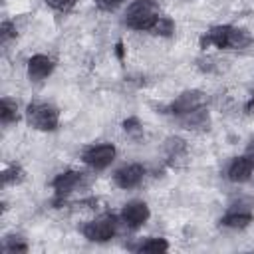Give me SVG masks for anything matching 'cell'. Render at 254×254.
Segmentation results:
<instances>
[{
  "instance_id": "277c9868",
  "label": "cell",
  "mask_w": 254,
  "mask_h": 254,
  "mask_svg": "<svg viewBox=\"0 0 254 254\" xmlns=\"http://www.w3.org/2000/svg\"><path fill=\"white\" fill-rule=\"evenodd\" d=\"M26 121L32 129L52 133L60 127V109L48 101H32L26 105Z\"/></svg>"
},
{
  "instance_id": "3957f363",
  "label": "cell",
  "mask_w": 254,
  "mask_h": 254,
  "mask_svg": "<svg viewBox=\"0 0 254 254\" xmlns=\"http://www.w3.org/2000/svg\"><path fill=\"white\" fill-rule=\"evenodd\" d=\"M119 216L113 214V212H103V214H97L95 218H89L85 220L81 226H79V232L85 240L89 242H95V244H105L109 240L115 238L117 230H119Z\"/></svg>"
},
{
  "instance_id": "30bf717a",
  "label": "cell",
  "mask_w": 254,
  "mask_h": 254,
  "mask_svg": "<svg viewBox=\"0 0 254 254\" xmlns=\"http://www.w3.org/2000/svg\"><path fill=\"white\" fill-rule=\"evenodd\" d=\"M252 175H254V155L248 151L234 157L226 167V179L232 185L248 183L252 179Z\"/></svg>"
},
{
  "instance_id": "603a6c76",
  "label": "cell",
  "mask_w": 254,
  "mask_h": 254,
  "mask_svg": "<svg viewBox=\"0 0 254 254\" xmlns=\"http://www.w3.org/2000/svg\"><path fill=\"white\" fill-rule=\"evenodd\" d=\"M252 109H254V95H252V97H250V101L246 103V111H252Z\"/></svg>"
},
{
  "instance_id": "e0dca14e",
  "label": "cell",
  "mask_w": 254,
  "mask_h": 254,
  "mask_svg": "<svg viewBox=\"0 0 254 254\" xmlns=\"http://www.w3.org/2000/svg\"><path fill=\"white\" fill-rule=\"evenodd\" d=\"M175 30H177L175 22H173L169 16L163 14V16L157 20L155 28L151 30V36H157V38H171V36H175Z\"/></svg>"
},
{
  "instance_id": "7c38bea8",
  "label": "cell",
  "mask_w": 254,
  "mask_h": 254,
  "mask_svg": "<svg viewBox=\"0 0 254 254\" xmlns=\"http://www.w3.org/2000/svg\"><path fill=\"white\" fill-rule=\"evenodd\" d=\"M54 69H56V62L48 54H34L26 62V75L34 83L48 79L54 73Z\"/></svg>"
},
{
  "instance_id": "8992f818",
  "label": "cell",
  "mask_w": 254,
  "mask_h": 254,
  "mask_svg": "<svg viewBox=\"0 0 254 254\" xmlns=\"http://www.w3.org/2000/svg\"><path fill=\"white\" fill-rule=\"evenodd\" d=\"M206 105V95L200 91V89H187V91H181L167 107H165V113L177 117L179 121L202 111Z\"/></svg>"
},
{
  "instance_id": "7a4b0ae2",
  "label": "cell",
  "mask_w": 254,
  "mask_h": 254,
  "mask_svg": "<svg viewBox=\"0 0 254 254\" xmlns=\"http://www.w3.org/2000/svg\"><path fill=\"white\" fill-rule=\"evenodd\" d=\"M161 16H163V12H161V6L157 0H133V2H129L127 10L123 14V24L129 30L151 34V30L155 28V24Z\"/></svg>"
},
{
  "instance_id": "ffe728a7",
  "label": "cell",
  "mask_w": 254,
  "mask_h": 254,
  "mask_svg": "<svg viewBox=\"0 0 254 254\" xmlns=\"http://www.w3.org/2000/svg\"><path fill=\"white\" fill-rule=\"evenodd\" d=\"M44 4L58 14H69L79 4V0H44Z\"/></svg>"
},
{
  "instance_id": "9a60e30c",
  "label": "cell",
  "mask_w": 254,
  "mask_h": 254,
  "mask_svg": "<svg viewBox=\"0 0 254 254\" xmlns=\"http://www.w3.org/2000/svg\"><path fill=\"white\" fill-rule=\"evenodd\" d=\"M24 181H26V169L20 163H12V165L4 167V171H2L4 187H16V185H22Z\"/></svg>"
},
{
  "instance_id": "d6986e66",
  "label": "cell",
  "mask_w": 254,
  "mask_h": 254,
  "mask_svg": "<svg viewBox=\"0 0 254 254\" xmlns=\"http://www.w3.org/2000/svg\"><path fill=\"white\" fill-rule=\"evenodd\" d=\"M121 127H123V131L127 133V137H131V139H139V137L143 135V123H141V119L135 117V115L123 119Z\"/></svg>"
},
{
  "instance_id": "9c48e42d",
  "label": "cell",
  "mask_w": 254,
  "mask_h": 254,
  "mask_svg": "<svg viewBox=\"0 0 254 254\" xmlns=\"http://www.w3.org/2000/svg\"><path fill=\"white\" fill-rule=\"evenodd\" d=\"M145 175H147L145 165H141V163H125V165H121L119 169L113 171L111 179H113V185L117 189L131 190V189H137L143 183Z\"/></svg>"
},
{
  "instance_id": "6da1fadb",
  "label": "cell",
  "mask_w": 254,
  "mask_h": 254,
  "mask_svg": "<svg viewBox=\"0 0 254 254\" xmlns=\"http://www.w3.org/2000/svg\"><path fill=\"white\" fill-rule=\"evenodd\" d=\"M254 44V36L232 24H216L210 26L202 36H200V48H216L224 52H238V50H248Z\"/></svg>"
},
{
  "instance_id": "8fae6325",
  "label": "cell",
  "mask_w": 254,
  "mask_h": 254,
  "mask_svg": "<svg viewBox=\"0 0 254 254\" xmlns=\"http://www.w3.org/2000/svg\"><path fill=\"white\" fill-rule=\"evenodd\" d=\"M254 222V212L248 206H230L220 218H218V226L226 228V230H246L250 224Z\"/></svg>"
},
{
  "instance_id": "5b68a950",
  "label": "cell",
  "mask_w": 254,
  "mask_h": 254,
  "mask_svg": "<svg viewBox=\"0 0 254 254\" xmlns=\"http://www.w3.org/2000/svg\"><path fill=\"white\" fill-rule=\"evenodd\" d=\"M83 183H85V173H83V171L67 169V171L58 173V175L52 179V183H50V187H52V190H54L52 204H54L56 208L64 206V204L67 202V198L83 187Z\"/></svg>"
},
{
  "instance_id": "2e32d148",
  "label": "cell",
  "mask_w": 254,
  "mask_h": 254,
  "mask_svg": "<svg viewBox=\"0 0 254 254\" xmlns=\"http://www.w3.org/2000/svg\"><path fill=\"white\" fill-rule=\"evenodd\" d=\"M28 250H30V246H28L26 238L20 236V234H6V236L2 238V252H6V254L28 252Z\"/></svg>"
},
{
  "instance_id": "ba28073f",
  "label": "cell",
  "mask_w": 254,
  "mask_h": 254,
  "mask_svg": "<svg viewBox=\"0 0 254 254\" xmlns=\"http://www.w3.org/2000/svg\"><path fill=\"white\" fill-rule=\"evenodd\" d=\"M151 218V208L145 200H129L123 204L121 212H119V220L127 230H139L143 228Z\"/></svg>"
},
{
  "instance_id": "52a82bcc",
  "label": "cell",
  "mask_w": 254,
  "mask_h": 254,
  "mask_svg": "<svg viewBox=\"0 0 254 254\" xmlns=\"http://www.w3.org/2000/svg\"><path fill=\"white\" fill-rule=\"evenodd\" d=\"M117 157V147L113 143L101 141V143H91L81 151V163L89 167L91 171H105L113 165Z\"/></svg>"
},
{
  "instance_id": "5bb4252c",
  "label": "cell",
  "mask_w": 254,
  "mask_h": 254,
  "mask_svg": "<svg viewBox=\"0 0 254 254\" xmlns=\"http://www.w3.org/2000/svg\"><path fill=\"white\" fill-rule=\"evenodd\" d=\"M20 119V105L16 99L12 97H2L0 99V121L4 127L12 125V123H18Z\"/></svg>"
},
{
  "instance_id": "7402d4cb",
  "label": "cell",
  "mask_w": 254,
  "mask_h": 254,
  "mask_svg": "<svg viewBox=\"0 0 254 254\" xmlns=\"http://www.w3.org/2000/svg\"><path fill=\"white\" fill-rule=\"evenodd\" d=\"M95 2V6L101 10V12H113V10H117L119 6H123L127 0H93Z\"/></svg>"
},
{
  "instance_id": "44dd1931",
  "label": "cell",
  "mask_w": 254,
  "mask_h": 254,
  "mask_svg": "<svg viewBox=\"0 0 254 254\" xmlns=\"http://www.w3.org/2000/svg\"><path fill=\"white\" fill-rule=\"evenodd\" d=\"M18 36V30H16V24L12 20H4L0 24V42L2 44H8L10 40H14Z\"/></svg>"
},
{
  "instance_id": "ac0fdd59",
  "label": "cell",
  "mask_w": 254,
  "mask_h": 254,
  "mask_svg": "<svg viewBox=\"0 0 254 254\" xmlns=\"http://www.w3.org/2000/svg\"><path fill=\"white\" fill-rule=\"evenodd\" d=\"M165 149H167V155H169L171 161H177V159H181V157L187 155V143H185L183 139H179V137L167 139Z\"/></svg>"
},
{
  "instance_id": "4fadbf2b",
  "label": "cell",
  "mask_w": 254,
  "mask_h": 254,
  "mask_svg": "<svg viewBox=\"0 0 254 254\" xmlns=\"http://www.w3.org/2000/svg\"><path fill=\"white\" fill-rule=\"evenodd\" d=\"M129 248L135 250V252H155V254H161V252H167L171 246H169L167 238H163V236H145V238H139L137 244H133Z\"/></svg>"
}]
</instances>
